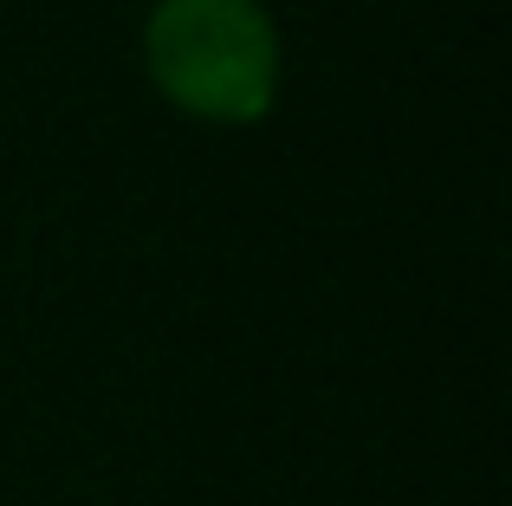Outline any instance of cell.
I'll list each match as a JSON object with an SVG mask.
<instances>
[{
	"label": "cell",
	"mask_w": 512,
	"mask_h": 506,
	"mask_svg": "<svg viewBox=\"0 0 512 506\" xmlns=\"http://www.w3.org/2000/svg\"><path fill=\"white\" fill-rule=\"evenodd\" d=\"M150 72L182 111L247 124L273 104V26L253 0H163L150 20Z\"/></svg>",
	"instance_id": "1"
}]
</instances>
